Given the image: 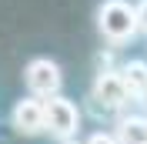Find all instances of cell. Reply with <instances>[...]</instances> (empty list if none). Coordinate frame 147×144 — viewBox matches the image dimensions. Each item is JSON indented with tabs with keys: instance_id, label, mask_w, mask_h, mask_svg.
Masks as SVG:
<instances>
[{
	"instance_id": "obj_1",
	"label": "cell",
	"mask_w": 147,
	"mask_h": 144,
	"mask_svg": "<svg viewBox=\"0 0 147 144\" xmlns=\"http://www.w3.org/2000/svg\"><path fill=\"white\" fill-rule=\"evenodd\" d=\"M97 27L107 40L114 44H124L137 34V24H134V7L127 0H104L97 7Z\"/></svg>"
},
{
	"instance_id": "obj_2",
	"label": "cell",
	"mask_w": 147,
	"mask_h": 144,
	"mask_svg": "<svg viewBox=\"0 0 147 144\" xmlns=\"http://www.w3.org/2000/svg\"><path fill=\"white\" fill-rule=\"evenodd\" d=\"M77 127H80V111L74 101L60 97V94L44 101V131H50L60 141H70L77 134Z\"/></svg>"
},
{
	"instance_id": "obj_3",
	"label": "cell",
	"mask_w": 147,
	"mask_h": 144,
	"mask_svg": "<svg viewBox=\"0 0 147 144\" xmlns=\"http://www.w3.org/2000/svg\"><path fill=\"white\" fill-rule=\"evenodd\" d=\"M24 81H27L30 87V97H57L60 94V84H64V74H60V67H57L50 57H34V60L27 64V71H24Z\"/></svg>"
},
{
	"instance_id": "obj_4",
	"label": "cell",
	"mask_w": 147,
	"mask_h": 144,
	"mask_svg": "<svg viewBox=\"0 0 147 144\" xmlns=\"http://www.w3.org/2000/svg\"><path fill=\"white\" fill-rule=\"evenodd\" d=\"M94 101L104 111H120L124 104H130V94H127V87H124L117 71H100L97 74V81H94Z\"/></svg>"
},
{
	"instance_id": "obj_5",
	"label": "cell",
	"mask_w": 147,
	"mask_h": 144,
	"mask_svg": "<svg viewBox=\"0 0 147 144\" xmlns=\"http://www.w3.org/2000/svg\"><path fill=\"white\" fill-rule=\"evenodd\" d=\"M10 121H13V127L20 134H27V137L44 134V101L40 97H20L13 104V111H10Z\"/></svg>"
},
{
	"instance_id": "obj_6",
	"label": "cell",
	"mask_w": 147,
	"mask_h": 144,
	"mask_svg": "<svg viewBox=\"0 0 147 144\" xmlns=\"http://www.w3.org/2000/svg\"><path fill=\"white\" fill-rule=\"evenodd\" d=\"M117 74H120V81H124V87H127L130 97H137L140 90L147 87V60H130V64H124V71H117Z\"/></svg>"
},
{
	"instance_id": "obj_7",
	"label": "cell",
	"mask_w": 147,
	"mask_h": 144,
	"mask_svg": "<svg viewBox=\"0 0 147 144\" xmlns=\"http://www.w3.org/2000/svg\"><path fill=\"white\" fill-rule=\"evenodd\" d=\"M117 144H147V134H144V117H124L117 124Z\"/></svg>"
},
{
	"instance_id": "obj_8",
	"label": "cell",
	"mask_w": 147,
	"mask_h": 144,
	"mask_svg": "<svg viewBox=\"0 0 147 144\" xmlns=\"http://www.w3.org/2000/svg\"><path fill=\"white\" fill-rule=\"evenodd\" d=\"M134 24H137V30L147 34V0H140L137 7H134Z\"/></svg>"
},
{
	"instance_id": "obj_9",
	"label": "cell",
	"mask_w": 147,
	"mask_h": 144,
	"mask_svg": "<svg viewBox=\"0 0 147 144\" xmlns=\"http://www.w3.org/2000/svg\"><path fill=\"white\" fill-rule=\"evenodd\" d=\"M87 144H117V137H114V134H107V131H97V134H90V137H87Z\"/></svg>"
},
{
	"instance_id": "obj_10",
	"label": "cell",
	"mask_w": 147,
	"mask_h": 144,
	"mask_svg": "<svg viewBox=\"0 0 147 144\" xmlns=\"http://www.w3.org/2000/svg\"><path fill=\"white\" fill-rule=\"evenodd\" d=\"M137 101H140V104H144V107H147V87H144V90H140V94H137Z\"/></svg>"
},
{
	"instance_id": "obj_11",
	"label": "cell",
	"mask_w": 147,
	"mask_h": 144,
	"mask_svg": "<svg viewBox=\"0 0 147 144\" xmlns=\"http://www.w3.org/2000/svg\"><path fill=\"white\" fill-rule=\"evenodd\" d=\"M144 134H147V117H144Z\"/></svg>"
},
{
	"instance_id": "obj_12",
	"label": "cell",
	"mask_w": 147,
	"mask_h": 144,
	"mask_svg": "<svg viewBox=\"0 0 147 144\" xmlns=\"http://www.w3.org/2000/svg\"><path fill=\"white\" fill-rule=\"evenodd\" d=\"M60 144H77V141H60Z\"/></svg>"
}]
</instances>
